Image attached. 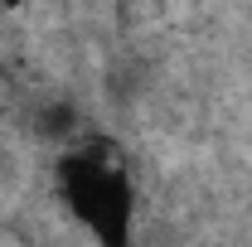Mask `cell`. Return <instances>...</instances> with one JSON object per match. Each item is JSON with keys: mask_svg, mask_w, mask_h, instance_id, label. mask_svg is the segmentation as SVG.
<instances>
[{"mask_svg": "<svg viewBox=\"0 0 252 247\" xmlns=\"http://www.w3.org/2000/svg\"><path fill=\"white\" fill-rule=\"evenodd\" d=\"M59 189L97 243L122 247L131 238V180L107 151H78L59 160Z\"/></svg>", "mask_w": 252, "mask_h": 247, "instance_id": "6da1fadb", "label": "cell"}, {"mask_svg": "<svg viewBox=\"0 0 252 247\" xmlns=\"http://www.w3.org/2000/svg\"><path fill=\"white\" fill-rule=\"evenodd\" d=\"M39 126H44V136H73V131H78V112H73L68 102H54V107L39 117Z\"/></svg>", "mask_w": 252, "mask_h": 247, "instance_id": "7a4b0ae2", "label": "cell"}]
</instances>
